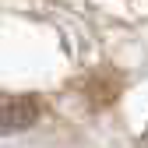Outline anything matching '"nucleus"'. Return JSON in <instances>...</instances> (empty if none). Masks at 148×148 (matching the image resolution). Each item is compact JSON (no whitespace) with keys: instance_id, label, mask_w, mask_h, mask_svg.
<instances>
[{"instance_id":"f257e3e1","label":"nucleus","mask_w":148,"mask_h":148,"mask_svg":"<svg viewBox=\"0 0 148 148\" xmlns=\"http://www.w3.org/2000/svg\"><path fill=\"white\" fill-rule=\"evenodd\" d=\"M39 120V102L32 95H7L0 99V134H18Z\"/></svg>"},{"instance_id":"f03ea898","label":"nucleus","mask_w":148,"mask_h":148,"mask_svg":"<svg viewBox=\"0 0 148 148\" xmlns=\"http://www.w3.org/2000/svg\"><path fill=\"white\" fill-rule=\"evenodd\" d=\"M138 148H148V131L141 134V141H138Z\"/></svg>"}]
</instances>
